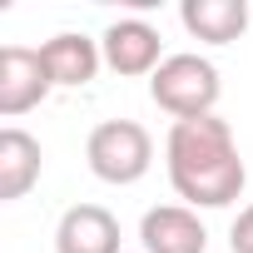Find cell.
Wrapping results in <instances>:
<instances>
[{"label": "cell", "mask_w": 253, "mask_h": 253, "mask_svg": "<svg viewBox=\"0 0 253 253\" xmlns=\"http://www.w3.org/2000/svg\"><path fill=\"white\" fill-rule=\"evenodd\" d=\"M164 159H169L174 194L189 199L194 209H228L243 194V184H248V169L238 159L233 129H228V119H218V114L179 119L169 129Z\"/></svg>", "instance_id": "cell-1"}, {"label": "cell", "mask_w": 253, "mask_h": 253, "mask_svg": "<svg viewBox=\"0 0 253 253\" xmlns=\"http://www.w3.org/2000/svg\"><path fill=\"white\" fill-rule=\"evenodd\" d=\"M84 159H89V174L104 184H139L154 164V139L134 119H104L89 129Z\"/></svg>", "instance_id": "cell-2"}, {"label": "cell", "mask_w": 253, "mask_h": 253, "mask_svg": "<svg viewBox=\"0 0 253 253\" xmlns=\"http://www.w3.org/2000/svg\"><path fill=\"white\" fill-rule=\"evenodd\" d=\"M149 94L164 114L179 119H204L218 104V70L204 55H169L154 75H149Z\"/></svg>", "instance_id": "cell-3"}, {"label": "cell", "mask_w": 253, "mask_h": 253, "mask_svg": "<svg viewBox=\"0 0 253 253\" xmlns=\"http://www.w3.org/2000/svg\"><path fill=\"white\" fill-rule=\"evenodd\" d=\"M50 89L55 84H50V70H45L40 50H25V45H5L0 50V114L5 119L35 109Z\"/></svg>", "instance_id": "cell-4"}, {"label": "cell", "mask_w": 253, "mask_h": 253, "mask_svg": "<svg viewBox=\"0 0 253 253\" xmlns=\"http://www.w3.org/2000/svg\"><path fill=\"white\" fill-rule=\"evenodd\" d=\"M159 30L149 20H114L99 40V55L114 75H154L164 60H159Z\"/></svg>", "instance_id": "cell-5"}, {"label": "cell", "mask_w": 253, "mask_h": 253, "mask_svg": "<svg viewBox=\"0 0 253 253\" xmlns=\"http://www.w3.org/2000/svg\"><path fill=\"white\" fill-rule=\"evenodd\" d=\"M55 253H119V218L99 204H75L60 213Z\"/></svg>", "instance_id": "cell-6"}, {"label": "cell", "mask_w": 253, "mask_h": 253, "mask_svg": "<svg viewBox=\"0 0 253 253\" xmlns=\"http://www.w3.org/2000/svg\"><path fill=\"white\" fill-rule=\"evenodd\" d=\"M139 238H144L149 253H204V248H209V233H204L199 213L184 209V204H159V209H149L144 223H139Z\"/></svg>", "instance_id": "cell-7"}, {"label": "cell", "mask_w": 253, "mask_h": 253, "mask_svg": "<svg viewBox=\"0 0 253 253\" xmlns=\"http://www.w3.org/2000/svg\"><path fill=\"white\" fill-rule=\"evenodd\" d=\"M179 20L189 35H199L209 45H228L248 30V5L243 0H184Z\"/></svg>", "instance_id": "cell-8"}, {"label": "cell", "mask_w": 253, "mask_h": 253, "mask_svg": "<svg viewBox=\"0 0 253 253\" xmlns=\"http://www.w3.org/2000/svg\"><path fill=\"white\" fill-rule=\"evenodd\" d=\"M40 60H45V70H50V84H89L94 80V70H99V45L89 40V35H55V40H45L40 45Z\"/></svg>", "instance_id": "cell-9"}, {"label": "cell", "mask_w": 253, "mask_h": 253, "mask_svg": "<svg viewBox=\"0 0 253 253\" xmlns=\"http://www.w3.org/2000/svg\"><path fill=\"white\" fill-rule=\"evenodd\" d=\"M40 179V144L25 129L0 134V199H25Z\"/></svg>", "instance_id": "cell-10"}, {"label": "cell", "mask_w": 253, "mask_h": 253, "mask_svg": "<svg viewBox=\"0 0 253 253\" xmlns=\"http://www.w3.org/2000/svg\"><path fill=\"white\" fill-rule=\"evenodd\" d=\"M228 243H233V253H253V204L233 218V233H228Z\"/></svg>", "instance_id": "cell-11"}]
</instances>
